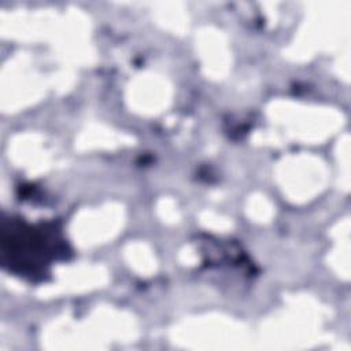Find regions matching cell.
I'll return each mask as SVG.
<instances>
[{"label":"cell","mask_w":351,"mask_h":351,"mask_svg":"<svg viewBox=\"0 0 351 351\" xmlns=\"http://www.w3.org/2000/svg\"><path fill=\"white\" fill-rule=\"evenodd\" d=\"M62 240L53 229L36 228L23 222H11L3 230V262L12 271L34 277L45 273V266L60 250Z\"/></svg>","instance_id":"obj_1"}]
</instances>
